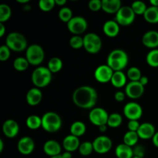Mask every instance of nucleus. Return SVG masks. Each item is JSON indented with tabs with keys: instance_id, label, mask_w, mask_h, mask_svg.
I'll return each mask as SVG.
<instances>
[{
	"instance_id": "nucleus-36",
	"label": "nucleus",
	"mask_w": 158,
	"mask_h": 158,
	"mask_svg": "<svg viewBox=\"0 0 158 158\" xmlns=\"http://www.w3.org/2000/svg\"><path fill=\"white\" fill-rule=\"evenodd\" d=\"M12 15V9L7 4L0 5V23H4L7 22Z\"/></svg>"
},
{
	"instance_id": "nucleus-23",
	"label": "nucleus",
	"mask_w": 158,
	"mask_h": 158,
	"mask_svg": "<svg viewBox=\"0 0 158 158\" xmlns=\"http://www.w3.org/2000/svg\"><path fill=\"white\" fill-rule=\"evenodd\" d=\"M122 7L120 0H102V10L107 14H117Z\"/></svg>"
},
{
	"instance_id": "nucleus-30",
	"label": "nucleus",
	"mask_w": 158,
	"mask_h": 158,
	"mask_svg": "<svg viewBox=\"0 0 158 158\" xmlns=\"http://www.w3.org/2000/svg\"><path fill=\"white\" fill-rule=\"evenodd\" d=\"M26 124L30 130H37L42 127V117L38 115H30L26 118Z\"/></svg>"
},
{
	"instance_id": "nucleus-45",
	"label": "nucleus",
	"mask_w": 158,
	"mask_h": 158,
	"mask_svg": "<svg viewBox=\"0 0 158 158\" xmlns=\"http://www.w3.org/2000/svg\"><path fill=\"white\" fill-rule=\"evenodd\" d=\"M126 98V94L123 91H117L114 94V99L117 102H123Z\"/></svg>"
},
{
	"instance_id": "nucleus-49",
	"label": "nucleus",
	"mask_w": 158,
	"mask_h": 158,
	"mask_svg": "<svg viewBox=\"0 0 158 158\" xmlns=\"http://www.w3.org/2000/svg\"><path fill=\"white\" fill-rule=\"evenodd\" d=\"M55 2L56 5L59 6H63V7H64L65 5L66 4V0H55Z\"/></svg>"
},
{
	"instance_id": "nucleus-24",
	"label": "nucleus",
	"mask_w": 158,
	"mask_h": 158,
	"mask_svg": "<svg viewBox=\"0 0 158 158\" xmlns=\"http://www.w3.org/2000/svg\"><path fill=\"white\" fill-rule=\"evenodd\" d=\"M127 74H125L123 71H116L114 73L110 83L113 86L117 89H120L126 86V85L127 84Z\"/></svg>"
},
{
	"instance_id": "nucleus-32",
	"label": "nucleus",
	"mask_w": 158,
	"mask_h": 158,
	"mask_svg": "<svg viewBox=\"0 0 158 158\" xmlns=\"http://www.w3.org/2000/svg\"><path fill=\"white\" fill-rule=\"evenodd\" d=\"M29 63L26 60V57H17L13 61V67L14 69L19 72H23L26 70L29 66Z\"/></svg>"
},
{
	"instance_id": "nucleus-54",
	"label": "nucleus",
	"mask_w": 158,
	"mask_h": 158,
	"mask_svg": "<svg viewBox=\"0 0 158 158\" xmlns=\"http://www.w3.org/2000/svg\"><path fill=\"white\" fill-rule=\"evenodd\" d=\"M17 2L20 3V4H26L29 2V0H16Z\"/></svg>"
},
{
	"instance_id": "nucleus-1",
	"label": "nucleus",
	"mask_w": 158,
	"mask_h": 158,
	"mask_svg": "<svg viewBox=\"0 0 158 158\" xmlns=\"http://www.w3.org/2000/svg\"><path fill=\"white\" fill-rule=\"evenodd\" d=\"M72 100L77 107L92 110L97 103L98 94L94 87L85 85L79 86L73 91Z\"/></svg>"
},
{
	"instance_id": "nucleus-17",
	"label": "nucleus",
	"mask_w": 158,
	"mask_h": 158,
	"mask_svg": "<svg viewBox=\"0 0 158 158\" xmlns=\"http://www.w3.org/2000/svg\"><path fill=\"white\" fill-rule=\"evenodd\" d=\"M43 151L45 154L49 157H55V156L61 155L62 154V146L57 140H49L46 141L43 147Z\"/></svg>"
},
{
	"instance_id": "nucleus-11",
	"label": "nucleus",
	"mask_w": 158,
	"mask_h": 158,
	"mask_svg": "<svg viewBox=\"0 0 158 158\" xmlns=\"http://www.w3.org/2000/svg\"><path fill=\"white\" fill-rule=\"evenodd\" d=\"M123 114L129 120H139L143 115V108L138 103L131 101L123 106Z\"/></svg>"
},
{
	"instance_id": "nucleus-34",
	"label": "nucleus",
	"mask_w": 158,
	"mask_h": 158,
	"mask_svg": "<svg viewBox=\"0 0 158 158\" xmlns=\"http://www.w3.org/2000/svg\"><path fill=\"white\" fill-rule=\"evenodd\" d=\"M141 70L137 66H131L128 69L127 72V77L131 82L140 81V78L142 77Z\"/></svg>"
},
{
	"instance_id": "nucleus-25",
	"label": "nucleus",
	"mask_w": 158,
	"mask_h": 158,
	"mask_svg": "<svg viewBox=\"0 0 158 158\" xmlns=\"http://www.w3.org/2000/svg\"><path fill=\"white\" fill-rule=\"evenodd\" d=\"M115 155L117 158H133L134 157V150L125 143H120L115 148Z\"/></svg>"
},
{
	"instance_id": "nucleus-35",
	"label": "nucleus",
	"mask_w": 158,
	"mask_h": 158,
	"mask_svg": "<svg viewBox=\"0 0 158 158\" xmlns=\"http://www.w3.org/2000/svg\"><path fill=\"white\" fill-rule=\"evenodd\" d=\"M58 17L62 22L68 23L72 19L73 17V11L71 10L70 8L66 7V6L62 7L60 9V11H59Z\"/></svg>"
},
{
	"instance_id": "nucleus-19",
	"label": "nucleus",
	"mask_w": 158,
	"mask_h": 158,
	"mask_svg": "<svg viewBox=\"0 0 158 158\" xmlns=\"http://www.w3.org/2000/svg\"><path fill=\"white\" fill-rule=\"evenodd\" d=\"M43 97V93L40 88L32 87L28 90L26 96V100L29 106H35L41 103Z\"/></svg>"
},
{
	"instance_id": "nucleus-42",
	"label": "nucleus",
	"mask_w": 158,
	"mask_h": 158,
	"mask_svg": "<svg viewBox=\"0 0 158 158\" xmlns=\"http://www.w3.org/2000/svg\"><path fill=\"white\" fill-rule=\"evenodd\" d=\"M88 7L93 12H97V11L102 9V1H100V0H90L88 3Z\"/></svg>"
},
{
	"instance_id": "nucleus-14",
	"label": "nucleus",
	"mask_w": 158,
	"mask_h": 158,
	"mask_svg": "<svg viewBox=\"0 0 158 158\" xmlns=\"http://www.w3.org/2000/svg\"><path fill=\"white\" fill-rule=\"evenodd\" d=\"M124 93L126 94L127 97L129 98L133 99V100L139 99L143 96L144 93V86L139 81H130L125 86Z\"/></svg>"
},
{
	"instance_id": "nucleus-10",
	"label": "nucleus",
	"mask_w": 158,
	"mask_h": 158,
	"mask_svg": "<svg viewBox=\"0 0 158 158\" xmlns=\"http://www.w3.org/2000/svg\"><path fill=\"white\" fill-rule=\"evenodd\" d=\"M88 23L83 16L77 15L67 23L68 30L73 34V35H80L87 29Z\"/></svg>"
},
{
	"instance_id": "nucleus-44",
	"label": "nucleus",
	"mask_w": 158,
	"mask_h": 158,
	"mask_svg": "<svg viewBox=\"0 0 158 158\" xmlns=\"http://www.w3.org/2000/svg\"><path fill=\"white\" fill-rule=\"evenodd\" d=\"M133 150H134V157H144L145 149L143 146H141V145H136L135 147L133 148Z\"/></svg>"
},
{
	"instance_id": "nucleus-18",
	"label": "nucleus",
	"mask_w": 158,
	"mask_h": 158,
	"mask_svg": "<svg viewBox=\"0 0 158 158\" xmlns=\"http://www.w3.org/2000/svg\"><path fill=\"white\" fill-rule=\"evenodd\" d=\"M142 43L149 49H154L158 47V31L149 30L142 36Z\"/></svg>"
},
{
	"instance_id": "nucleus-9",
	"label": "nucleus",
	"mask_w": 158,
	"mask_h": 158,
	"mask_svg": "<svg viewBox=\"0 0 158 158\" xmlns=\"http://www.w3.org/2000/svg\"><path fill=\"white\" fill-rule=\"evenodd\" d=\"M109 115L107 111L102 107H94L89 111V120L94 126L99 127L107 124Z\"/></svg>"
},
{
	"instance_id": "nucleus-4",
	"label": "nucleus",
	"mask_w": 158,
	"mask_h": 158,
	"mask_svg": "<svg viewBox=\"0 0 158 158\" xmlns=\"http://www.w3.org/2000/svg\"><path fill=\"white\" fill-rule=\"evenodd\" d=\"M61 117L53 111H48L42 117V128L48 133L58 132L62 127Z\"/></svg>"
},
{
	"instance_id": "nucleus-28",
	"label": "nucleus",
	"mask_w": 158,
	"mask_h": 158,
	"mask_svg": "<svg viewBox=\"0 0 158 158\" xmlns=\"http://www.w3.org/2000/svg\"><path fill=\"white\" fill-rule=\"evenodd\" d=\"M139 139H140V137H139L137 132L129 131L123 135V143L131 147V148H134L136 145H137Z\"/></svg>"
},
{
	"instance_id": "nucleus-22",
	"label": "nucleus",
	"mask_w": 158,
	"mask_h": 158,
	"mask_svg": "<svg viewBox=\"0 0 158 158\" xmlns=\"http://www.w3.org/2000/svg\"><path fill=\"white\" fill-rule=\"evenodd\" d=\"M120 26L116 20H107L103 23V32L106 36L114 38L120 32Z\"/></svg>"
},
{
	"instance_id": "nucleus-38",
	"label": "nucleus",
	"mask_w": 158,
	"mask_h": 158,
	"mask_svg": "<svg viewBox=\"0 0 158 158\" xmlns=\"http://www.w3.org/2000/svg\"><path fill=\"white\" fill-rule=\"evenodd\" d=\"M131 9H133L136 15H143L148 9V6L145 2L142 1H135L131 4Z\"/></svg>"
},
{
	"instance_id": "nucleus-55",
	"label": "nucleus",
	"mask_w": 158,
	"mask_h": 158,
	"mask_svg": "<svg viewBox=\"0 0 158 158\" xmlns=\"http://www.w3.org/2000/svg\"><path fill=\"white\" fill-rule=\"evenodd\" d=\"M49 158H63V157H62L61 155H58V156H55V157H52Z\"/></svg>"
},
{
	"instance_id": "nucleus-39",
	"label": "nucleus",
	"mask_w": 158,
	"mask_h": 158,
	"mask_svg": "<svg viewBox=\"0 0 158 158\" xmlns=\"http://www.w3.org/2000/svg\"><path fill=\"white\" fill-rule=\"evenodd\" d=\"M55 6V0H40L39 2V7L43 12H49Z\"/></svg>"
},
{
	"instance_id": "nucleus-8",
	"label": "nucleus",
	"mask_w": 158,
	"mask_h": 158,
	"mask_svg": "<svg viewBox=\"0 0 158 158\" xmlns=\"http://www.w3.org/2000/svg\"><path fill=\"white\" fill-rule=\"evenodd\" d=\"M135 18V13L129 6H122L115 15V20L122 26H131L134 22Z\"/></svg>"
},
{
	"instance_id": "nucleus-6",
	"label": "nucleus",
	"mask_w": 158,
	"mask_h": 158,
	"mask_svg": "<svg viewBox=\"0 0 158 158\" xmlns=\"http://www.w3.org/2000/svg\"><path fill=\"white\" fill-rule=\"evenodd\" d=\"M26 60L32 66H40L45 59V51L41 46L38 44H31L26 50Z\"/></svg>"
},
{
	"instance_id": "nucleus-16",
	"label": "nucleus",
	"mask_w": 158,
	"mask_h": 158,
	"mask_svg": "<svg viewBox=\"0 0 158 158\" xmlns=\"http://www.w3.org/2000/svg\"><path fill=\"white\" fill-rule=\"evenodd\" d=\"M2 132L8 138H15L19 133V125L15 120L8 119L2 124Z\"/></svg>"
},
{
	"instance_id": "nucleus-20",
	"label": "nucleus",
	"mask_w": 158,
	"mask_h": 158,
	"mask_svg": "<svg viewBox=\"0 0 158 158\" xmlns=\"http://www.w3.org/2000/svg\"><path fill=\"white\" fill-rule=\"evenodd\" d=\"M156 132L157 131H156L155 127L153 123H149V122H144L140 124V128L137 133L140 139L149 140V139L153 138Z\"/></svg>"
},
{
	"instance_id": "nucleus-29",
	"label": "nucleus",
	"mask_w": 158,
	"mask_h": 158,
	"mask_svg": "<svg viewBox=\"0 0 158 158\" xmlns=\"http://www.w3.org/2000/svg\"><path fill=\"white\" fill-rule=\"evenodd\" d=\"M63 60L59 57H52L49 60L47 64L48 69L50 70L52 73H59L63 69Z\"/></svg>"
},
{
	"instance_id": "nucleus-51",
	"label": "nucleus",
	"mask_w": 158,
	"mask_h": 158,
	"mask_svg": "<svg viewBox=\"0 0 158 158\" xmlns=\"http://www.w3.org/2000/svg\"><path fill=\"white\" fill-rule=\"evenodd\" d=\"M107 127H108L107 124H106V125H102V126L99 127L98 128H99V130H100V132L104 133V132H106V130H107Z\"/></svg>"
},
{
	"instance_id": "nucleus-41",
	"label": "nucleus",
	"mask_w": 158,
	"mask_h": 158,
	"mask_svg": "<svg viewBox=\"0 0 158 158\" xmlns=\"http://www.w3.org/2000/svg\"><path fill=\"white\" fill-rule=\"evenodd\" d=\"M11 55V49L6 44L0 47V60L2 62L6 61L9 59Z\"/></svg>"
},
{
	"instance_id": "nucleus-40",
	"label": "nucleus",
	"mask_w": 158,
	"mask_h": 158,
	"mask_svg": "<svg viewBox=\"0 0 158 158\" xmlns=\"http://www.w3.org/2000/svg\"><path fill=\"white\" fill-rule=\"evenodd\" d=\"M69 45L73 49H75L83 47V37L80 35H73L69 40Z\"/></svg>"
},
{
	"instance_id": "nucleus-3",
	"label": "nucleus",
	"mask_w": 158,
	"mask_h": 158,
	"mask_svg": "<svg viewBox=\"0 0 158 158\" xmlns=\"http://www.w3.org/2000/svg\"><path fill=\"white\" fill-rule=\"evenodd\" d=\"M52 73L47 66H38L35 68L31 75L32 84L37 88H44L51 83Z\"/></svg>"
},
{
	"instance_id": "nucleus-21",
	"label": "nucleus",
	"mask_w": 158,
	"mask_h": 158,
	"mask_svg": "<svg viewBox=\"0 0 158 158\" xmlns=\"http://www.w3.org/2000/svg\"><path fill=\"white\" fill-rule=\"evenodd\" d=\"M62 146L64 148L65 151H68V152L72 153L76 151H78L80 146V138L72 135V134L66 136L63 140Z\"/></svg>"
},
{
	"instance_id": "nucleus-13",
	"label": "nucleus",
	"mask_w": 158,
	"mask_h": 158,
	"mask_svg": "<svg viewBox=\"0 0 158 158\" xmlns=\"http://www.w3.org/2000/svg\"><path fill=\"white\" fill-rule=\"evenodd\" d=\"M114 71L107 64L97 66L94 71V78L98 83H107L111 81Z\"/></svg>"
},
{
	"instance_id": "nucleus-46",
	"label": "nucleus",
	"mask_w": 158,
	"mask_h": 158,
	"mask_svg": "<svg viewBox=\"0 0 158 158\" xmlns=\"http://www.w3.org/2000/svg\"><path fill=\"white\" fill-rule=\"evenodd\" d=\"M139 82H140L143 86H145L146 85L148 84V83H149V79H148V77H146V76H142V77L140 78V81Z\"/></svg>"
},
{
	"instance_id": "nucleus-53",
	"label": "nucleus",
	"mask_w": 158,
	"mask_h": 158,
	"mask_svg": "<svg viewBox=\"0 0 158 158\" xmlns=\"http://www.w3.org/2000/svg\"><path fill=\"white\" fill-rule=\"evenodd\" d=\"M4 149V142L2 139H0V153H2Z\"/></svg>"
},
{
	"instance_id": "nucleus-26",
	"label": "nucleus",
	"mask_w": 158,
	"mask_h": 158,
	"mask_svg": "<svg viewBox=\"0 0 158 158\" xmlns=\"http://www.w3.org/2000/svg\"><path fill=\"white\" fill-rule=\"evenodd\" d=\"M69 130H70V134L80 138L86 132V126L83 122L77 120L71 124Z\"/></svg>"
},
{
	"instance_id": "nucleus-47",
	"label": "nucleus",
	"mask_w": 158,
	"mask_h": 158,
	"mask_svg": "<svg viewBox=\"0 0 158 158\" xmlns=\"http://www.w3.org/2000/svg\"><path fill=\"white\" fill-rule=\"evenodd\" d=\"M6 32V28L5 26L4 23H0V36L2 37L3 35H5Z\"/></svg>"
},
{
	"instance_id": "nucleus-2",
	"label": "nucleus",
	"mask_w": 158,
	"mask_h": 158,
	"mask_svg": "<svg viewBox=\"0 0 158 158\" xmlns=\"http://www.w3.org/2000/svg\"><path fill=\"white\" fill-rule=\"evenodd\" d=\"M129 56L122 49H113L107 56L106 64L114 71H123L127 66Z\"/></svg>"
},
{
	"instance_id": "nucleus-48",
	"label": "nucleus",
	"mask_w": 158,
	"mask_h": 158,
	"mask_svg": "<svg viewBox=\"0 0 158 158\" xmlns=\"http://www.w3.org/2000/svg\"><path fill=\"white\" fill-rule=\"evenodd\" d=\"M152 143H153V144L156 147V148H158V131L155 133L154 136L153 137Z\"/></svg>"
},
{
	"instance_id": "nucleus-5",
	"label": "nucleus",
	"mask_w": 158,
	"mask_h": 158,
	"mask_svg": "<svg viewBox=\"0 0 158 158\" xmlns=\"http://www.w3.org/2000/svg\"><path fill=\"white\" fill-rule=\"evenodd\" d=\"M6 45L12 51L21 52L28 48L27 40L25 35L18 32H12L8 34L6 39Z\"/></svg>"
},
{
	"instance_id": "nucleus-43",
	"label": "nucleus",
	"mask_w": 158,
	"mask_h": 158,
	"mask_svg": "<svg viewBox=\"0 0 158 158\" xmlns=\"http://www.w3.org/2000/svg\"><path fill=\"white\" fill-rule=\"evenodd\" d=\"M141 123H139L138 120H129L127 123V128L129 131H134L137 132V131L140 128Z\"/></svg>"
},
{
	"instance_id": "nucleus-15",
	"label": "nucleus",
	"mask_w": 158,
	"mask_h": 158,
	"mask_svg": "<svg viewBox=\"0 0 158 158\" xmlns=\"http://www.w3.org/2000/svg\"><path fill=\"white\" fill-rule=\"evenodd\" d=\"M17 149L23 155H29L35 149V142L30 137L25 136L19 140L17 143Z\"/></svg>"
},
{
	"instance_id": "nucleus-52",
	"label": "nucleus",
	"mask_w": 158,
	"mask_h": 158,
	"mask_svg": "<svg viewBox=\"0 0 158 158\" xmlns=\"http://www.w3.org/2000/svg\"><path fill=\"white\" fill-rule=\"evenodd\" d=\"M150 4L152 6H157V7H158V0H151Z\"/></svg>"
},
{
	"instance_id": "nucleus-7",
	"label": "nucleus",
	"mask_w": 158,
	"mask_h": 158,
	"mask_svg": "<svg viewBox=\"0 0 158 158\" xmlns=\"http://www.w3.org/2000/svg\"><path fill=\"white\" fill-rule=\"evenodd\" d=\"M103 43L100 35L94 32H89L83 36V48L90 54H97L101 50Z\"/></svg>"
},
{
	"instance_id": "nucleus-56",
	"label": "nucleus",
	"mask_w": 158,
	"mask_h": 158,
	"mask_svg": "<svg viewBox=\"0 0 158 158\" xmlns=\"http://www.w3.org/2000/svg\"><path fill=\"white\" fill-rule=\"evenodd\" d=\"M133 158H144V157H134Z\"/></svg>"
},
{
	"instance_id": "nucleus-27",
	"label": "nucleus",
	"mask_w": 158,
	"mask_h": 158,
	"mask_svg": "<svg viewBox=\"0 0 158 158\" xmlns=\"http://www.w3.org/2000/svg\"><path fill=\"white\" fill-rule=\"evenodd\" d=\"M143 18L149 23H158V7L149 6L143 15Z\"/></svg>"
},
{
	"instance_id": "nucleus-12",
	"label": "nucleus",
	"mask_w": 158,
	"mask_h": 158,
	"mask_svg": "<svg viewBox=\"0 0 158 158\" xmlns=\"http://www.w3.org/2000/svg\"><path fill=\"white\" fill-rule=\"evenodd\" d=\"M94 150L99 154H104L109 152L113 147V141L107 136H98L93 141Z\"/></svg>"
},
{
	"instance_id": "nucleus-31",
	"label": "nucleus",
	"mask_w": 158,
	"mask_h": 158,
	"mask_svg": "<svg viewBox=\"0 0 158 158\" xmlns=\"http://www.w3.org/2000/svg\"><path fill=\"white\" fill-rule=\"evenodd\" d=\"M123 123V117L118 113H113L110 114L107 121V126L111 128L119 127Z\"/></svg>"
},
{
	"instance_id": "nucleus-50",
	"label": "nucleus",
	"mask_w": 158,
	"mask_h": 158,
	"mask_svg": "<svg viewBox=\"0 0 158 158\" xmlns=\"http://www.w3.org/2000/svg\"><path fill=\"white\" fill-rule=\"evenodd\" d=\"M61 156L63 158H72L73 157L72 153L68 152V151H65V152H63V154H61Z\"/></svg>"
},
{
	"instance_id": "nucleus-33",
	"label": "nucleus",
	"mask_w": 158,
	"mask_h": 158,
	"mask_svg": "<svg viewBox=\"0 0 158 158\" xmlns=\"http://www.w3.org/2000/svg\"><path fill=\"white\" fill-rule=\"evenodd\" d=\"M146 62L151 67H158V49H151L146 56Z\"/></svg>"
},
{
	"instance_id": "nucleus-37",
	"label": "nucleus",
	"mask_w": 158,
	"mask_h": 158,
	"mask_svg": "<svg viewBox=\"0 0 158 158\" xmlns=\"http://www.w3.org/2000/svg\"><path fill=\"white\" fill-rule=\"evenodd\" d=\"M79 153L83 157H87L89 156L94 151V146H93V142L90 141H84L80 143V146L78 150Z\"/></svg>"
}]
</instances>
